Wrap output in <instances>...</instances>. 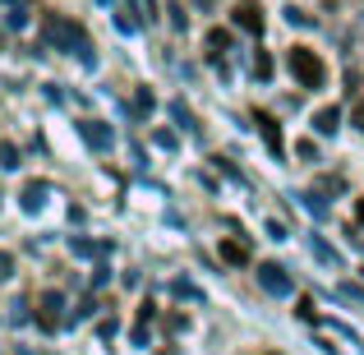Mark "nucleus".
<instances>
[{"label": "nucleus", "mask_w": 364, "mask_h": 355, "mask_svg": "<svg viewBox=\"0 0 364 355\" xmlns=\"http://www.w3.org/2000/svg\"><path fill=\"white\" fill-rule=\"evenodd\" d=\"M355 217H360V222H364V198H360V203H355Z\"/></svg>", "instance_id": "obj_33"}, {"label": "nucleus", "mask_w": 364, "mask_h": 355, "mask_svg": "<svg viewBox=\"0 0 364 355\" xmlns=\"http://www.w3.org/2000/svg\"><path fill=\"white\" fill-rule=\"evenodd\" d=\"M171 291H176L180 300H198V291H194V286H189V282H176V286H171Z\"/></svg>", "instance_id": "obj_26"}, {"label": "nucleus", "mask_w": 364, "mask_h": 355, "mask_svg": "<svg viewBox=\"0 0 364 355\" xmlns=\"http://www.w3.org/2000/svg\"><path fill=\"white\" fill-rule=\"evenodd\" d=\"M295 198H300V203H304V208H309V213H314V217H318V222H323V217H328V203H323V198H318V194H295Z\"/></svg>", "instance_id": "obj_17"}, {"label": "nucleus", "mask_w": 364, "mask_h": 355, "mask_svg": "<svg viewBox=\"0 0 364 355\" xmlns=\"http://www.w3.org/2000/svg\"><path fill=\"white\" fill-rule=\"evenodd\" d=\"M46 194H51V185H46V180H28V185L18 189V203H23V213H37V208L46 203Z\"/></svg>", "instance_id": "obj_8"}, {"label": "nucleus", "mask_w": 364, "mask_h": 355, "mask_svg": "<svg viewBox=\"0 0 364 355\" xmlns=\"http://www.w3.org/2000/svg\"><path fill=\"white\" fill-rule=\"evenodd\" d=\"M0 166H5V171L18 166V148H14V143H0Z\"/></svg>", "instance_id": "obj_20"}, {"label": "nucleus", "mask_w": 364, "mask_h": 355, "mask_svg": "<svg viewBox=\"0 0 364 355\" xmlns=\"http://www.w3.org/2000/svg\"><path fill=\"white\" fill-rule=\"evenodd\" d=\"M231 51V33L226 28H208V60H222Z\"/></svg>", "instance_id": "obj_11"}, {"label": "nucleus", "mask_w": 364, "mask_h": 355, "mask_svg": "<svg viewBox=\"0 0 364 355\" xmlns=\"http://www.w3.org/2000/svg\"><path fill=\"white\" fill-rule=\"evenodd\" d=\"M337 295H341V300H350V304H360V309H364V291H360V286L341 282V286H337Z\"/></svg>", "instance_id": "obj_19"}, {"label": "nucleus", "mask_w": 364, "mask_h": 355, "mask_svg": "<svg viewBox=\"0 0 364 355\" xmlns=\"http://www.w3.org/2000/svg\"><path fill=\"white\" fill-rule=\"evenodd\" d=\"M107 245H92V240H83V235H70V254H79V258H92V254H102Z\"/></svg>", "instance_id": "obj_15"}, {"label": "nucleus", "mask_w": 364, "mask_h": 355, "mask_svg": "<svg viewBox=\"0 0 364 355\" xmlns=\"http://www.w3.org/2000/svg\"><path fill=\"white\" fill-rule=\"evenodd\" d=\"M152 107H157V102H152V92L139 88V97H134V111H139V116H152Z\"/></svg>", "instance_id": "obj_21"}, {"label": "nucleus", "mask_w": 364, "mask_h": 355, "mask_svg": "<svg viewBox=\"0 0 364 355\" xmlns=\"http://www.w3.org/2000/svg\"><path fill=\"white\" fill-rule=\"evenodd\" d=\"M258 286H263L267 295H295V277L286 272L282 263H258Z\"/></svg>", "instance_id": "obj_4"}, {"label": "nucleus", "mask_w": 364, "mask_h": 355, "mask_svg": "<svg viewBox=\"0 0 364 355\" xmlns=\"http://www.w3.org/2000/svg\"><path fill=\"white\" fill-rule=\"evenodd\" d=\"M152 319H157V304L143 300V304H139V323H152Z\"/></svg>", "instance_id": "obj_27"}, {"label": "nucleus", "mask_w": 364, "mask_h": 355, "mask_svg": "<svg viewBox=\"0 0 364 355\" xmlns=\"http://www.w3.org/2000/svg\"><path fill=\"white\" fill-rule=\"evenodd\" d=\"M152 139H157V148H176V134H171V129H157Z\"/></svg>", "instance_id": "obj_28"}, {"label": "nucleus", "mask_w": 364, "mask_h": 355, "mask_svg": "<svg viewBox=\"0 0 364 355\" xmlns=\"http://www.w3.org/2000/svg\"><path fill=\"white\" fill-rule=\"evenodd\" d=\"M166 14H171V28H180V33H185V28H189V14H185V9H180V5H171Z\"/></svg>", "instance_id": "obj_24"}, {"label": "nucleus", "mask_w": 364, "mask_h": 355, "mask_svg": "<svg viewBox=\"0 0 364 355\" xmlns=\"http://www.w3.org/2000/svg\"><path fill=\"white\" fill-rule=\"evenodd\" d=\"M217 254H222V263H231V267H245L249 263V245H245V240H231V235H222Z\"/></svg>", "instance_id": "obj_9"}, {"label": "nucleus", "mask_w": 364, "mask_h": 355, "mask_svg": "<svg viewBox=\"0 0 364 355\" xmlns=\"http://www.w3.org/2000/svg\"><path fill=\"white\" fill-rule=\"evenodd\" d=\"M231 18H235V28H245V33L263 37V5H258V0H235Z\"/></svg>", "instance_id": "obj_5"}, {"label": "nucleus", "mask_w": 364, "mask_h": 355, "mask_svg": "<svg viewBox=\"0 0 364 355\" xmlns=\"http://www.w3.org/2000/svg\"><path fill=\"white\" fill-rule=\"evenodd\" d=\"M341 189H346V180H341V176H323L318 180V194H341Z\"/></svg>", "instance_id": "obj_22"}, {"label": "nucleus", "mask_w": 364, "mask_h": 355, "mask_svg": "<svg viewBox=\"0 0 364 355\" xmlns=\"http://www.w3.org/2000/svg\"><path fill=\"white\" fill-rule=\"evenodd\" d=\"M42 46L79 55L88 70L97 65V51H92V42H88V33H83V23H74V18H65V14H42Z\"/></svg>", "instance_id": "obj_1"}, {"label": "nucleus", "mask_w": 364, "mask_h": 355, "mask_svg": "<svg viewBox=\"0 0 364 355\" xmlns=\"http://www.w3.org/2000/svg\"><path fill=\"white\" fill-rule=\"evenodd\" d=\"M102 341H111V337H116V332H120V319H116V314H111V319H102Z\"/></svg>", "instance_id": "obj_25"}, {"label": "nucleus", "mask_w": 364, "mask_h": 355, "mask_svg": "<svg viewBox=\"0 0 364 355\" xmlns=\"http://www.w3.org/2000/svg\"><path fill=\"white\" fill-rule=\"evenodd\" d=\"M166 328H171V332H185V328H189V319H185V314H171Z\"/></svg>", "instance_id": "obj_29"}, {"label": "nucleus", "mask_w": 364, "mask_h": 355, "mask_svg": "<svg viewBox=\"0 0 364 355\" xmlns=\"http://www.w3.org/2000/svg\"><path fill=\"white\" fill-rule=\"evenodd\" d=\"M9 272H14V258H9V254H0V277H9Z\"/></svg>", "instance_id": "obj_31"}, {"label": "nucleus", "mask_w": 364, "mask_h": 355, "mask_svg": "<svg viewBox=\"0 0 364 355\" xmlns=\"http://www.w3.org/2000/svg\"><path fill=\"white\" fill-rule=\"evenodd\" d=\"M37 328L42 332H60L65 328V295L60 291H42L37 295Z\"/></svg>", "instance_id": "obj_3"}, {"label": "nucleus", "mask_w": 364, "mask_h": 355, "mask_svg": "<svg viewBox=\"0 0 364 355\" xmlns=\"http://www.w3.org/2000/svg\"><path fill=\"white\" fill-rule=\"evenodd\" d=\"M171 116H176L180 124H185V129H198V124H194V111H189L185 102H171Z\"/></svg>", "instance_id": "obj_18"}, {"label": "nucleus", "mask_w": 364, "mask_h": 355, "mask_svg": "<svg viewBox=\"0 0 364 355\" xmlns=\"http://www.w3.org/2000/svg\"><path fill=\"white\" fill-rule=\"evenodd\" d=\"M286 23H291V28H314V14L300 9V5H286Z\"/></svg>", "instance_id": "obj_16"}, {"label": "nucleus", "mask_w": 364, "mask_h": 355, "mask_svg": "<svg viewBox=\"0 0 364 355\" xmlns=\"http://www.w3.org/2000/svg\"><path fill=\"white\" fill-rule=\"evenodd\" d=\"M286 70H291V79L300 88H323V79H328V65H323V55L314 46H291L286 51Z\"/></svg>", "instance_id": "obj_2"}, {"label": "nucleus", "mask_w": 364, "mask_h": 355, "mask_svg": "<svg viewBox=\"0 0 364 355\" xmlns=\"http://www.w3.org/2000/svg\"><path fill=\"white\" fill-rule=\"evenodd\" d=\"M295 314H300L304 323H318V309H314V300H309V295H300V304H295Z\"/></svg>", "instance_id": "obj_23"}, {"label": "nucleus", "mask_w": 364, "mask_h": 355, "mask_svg": "<svg viewBox=\"0 0 364 355\" xmlns=\"http://www.w3.org/2000/svg\"><path fill=\"white\" fill-rule=\"evenodd\" d=\"M79 134H83V143L97 148V152H107L111 143H116V129H111L107 120H79Z\"/></svg>", "instance_id": "obj_6"}, {"label": "nucleus", "mask_w": 364, "mask_h": 355, "mask_svg": "<svg viewBox=\"0 0 364 355\" xmlns=\"http://www.w3.org/2000/svg\"><path fill=\"white\" fill-rule=\"evenodd\" d=\"M355 124H360V129H364V102H360V107H355Z\"/></svg>", "instance_id": "obj_32"}, {"label": "nucleus", "mask_w": 364, "mask_h": 355, "mask_svg": "<svg viewBox=\"0 0 364 355\" xmlns=\"http://www.w3.org/2000/svg\"><path fill=\"white\" fill-rule=\"evenodd\" d=\"M309 249H314V254H318V263H328V267H341V254H337V249H332V245H323L318 235H309Z\"/></svg>", "instance_id": "obj_13"}, {"label": "nucleus", "mask_w": 364, "mask_h": 355, "mask_svg": "<svg viewBox=\"0 0 364 355\" xmlns=\"http://www.w3.org/2000/svg\"><path fill=\"white\" fill-rule=\"evenodd\" d=\"M272 74H277L272 55H267V51H254V79H258V83H267V79H272Z\"/></svg>", "instance_id": "obj_14"}, {"label": "nucleus", "mask_w": 364, "mask_h": 355, "mask_svg": "<svg viewBox=\"0 0 364 355\" xmlns=\"http://www.w3.org/2000/svg\"><path fill=\"white\" fill-rule=\"evenodd\" d=\"M23 309H28V304H23V300H14V304H9V319H14V323H23V319H28Z\"/></svg>", "instance_id": "obj_30"}, {"label": "nucleus", "mask_w": 364, "mask_h": 355, "mask_svg": "<svg viewBox=\"0 0 364 355\" xmlns=\"http://www.w3.org/2000/svg\"><path fill=\"white\" fill-rule=\"evenodd\" d=\"M337 129H341V111L337 107L314 111V134H337Z\"/></svg>", "instance_id": "obj_12"}, {"label": "nucleus", "mask_w": 364, "mask_h": 355, "mask_svg": "<svg viewBox=\"0 0 364 355\" xmlns=\"http://www.w3.org/2000/svg\"><path fill=\"white\" fill-rule=\"evenodd\" d=\"M5 5V28H28V0H0Z\"/></svg>", "instance_id": "obj_10"}, {"label": "nucleus", "mask_w": 364, "mask_h": 355, "mask_svg": "<svg viewBox=\"0 0 364 355\" xmlns=\"http://www.w3.org/2000/svg\"><path fill=\"white\" fill-rule=\"evenodd\" d=\"M254 129L263 134V143H267V152H272V157H282V129H277V116L272 111H254Z\"/></svg>", "instance_id": "obj_7"}]
</instances>
